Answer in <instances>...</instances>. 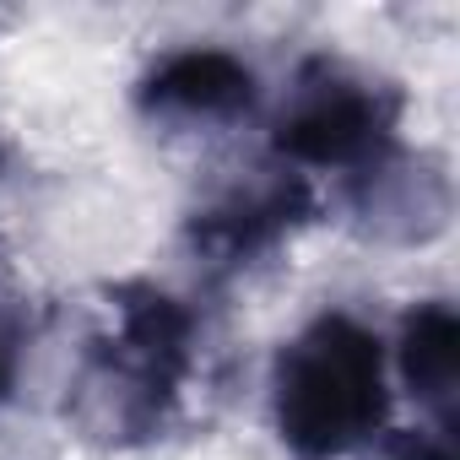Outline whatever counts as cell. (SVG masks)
Segmentation results:
<instances>
[{"label":"cell","mask_w":460,"mask_h":460,"mask_svg":"<svg viewBox=\"0 0 460 460\" xmlns=\"http://www.w3.org/2000/svg\"><path fill=\"white\" fill-rule=\"evenodd\" d=\"M406 93L385 76H363L347 60L309 55L271 125V152L293 168H341L347 179L401 146Z\"/></svg>","instance_id":"obj_3"},{"label":"cell","mask_w":460,"mask_h":460,"mask_svg":"<svg viewBox=\"0 0 460 460\" xmlns=\"http://www.w3.org/2000/svg\"><path fill=\"white\" fill-rule=\"evenodd\" d=\"M374 444L385 460H455V433L444 428H385Z\"/></svg>","instance_id":"obj_8"},{"label":"cell","mask_w":460,"mask_h":460,"mask_svg":"<svg viewBox=\"0 0 460 460\" xmlns=\"http://www.w3.org/2000/svg\"><path fill=\"white\" fill-rule=\"evenodd\" d=\"M314 211H320V200L304 173H293V168L261 173L250 184L222 190L211 206H200L184 222V244L211 277H239L255 261L277 255L298 227H309Z\"/></svg>","instance_id":"obj_4"},{"label":"cell","mask_w":460,"mask_h":460,"mask_svg":"<svg viewBox=\"0 0 460 460\" xmlns=\"http://www.w3.org/2000/svg\"><path fill=\"white\" fill-rule=\"evenodd\" d=\"M17 168V152H12V141H0V179H6Z\"/></svg>","instance_id":"obj_9"},{"label":"cell","mask_w":460,"mask_h":460,"mask_svg":"<svg viewBox=\"0 0 460 460\" xmlns=\"http://www.w3.org/2000/svg\"><path fill=\"white\" fill-rule=\"evenodd\" d=\"M395 363H401L406 390L433 411V428L455 433V411H460V314L444 298H428V304L406 309Z\"/></svg>","instance_id":"obj_7"},{"label":"cell","mask_w":460,"mask_h":460,"mask_svg":"<svg viewBox=\"0 0 460 460\" xmlns=\"http://www.w3.org/2000/svg\"><path fill=\"white\" fill-rule=\"evenodd\" d=\"M136 109L146 119L239 125L261 109V76L227 49H173L136 82Z\"/></svg>","instance_id":"obj_6"},{"label":"cell","mask_w":460,"mask_h":460,"mask_svg":"<svg viewBox=\"0 0 460 460\" xmlns=\"http://www.w3.org/2000/svg\"><path fill=\"white\" fill-rule=\"evenodd\" d=\"M347 200L363 234L385 244H428L455 217V179L438 152H385L347 179Z\"/></svg>","instance_id":"obj_5"},{"label":"cell","mask_w":460,"mask_h":460,"mask_svg":"<svg viewBox=\"0 0 460 460\" xmlns=\"http://www.w3.org/2000/svg\"><path fill=\"white\" fill-rule=\"evenodd\" d=\"M109 325L87 336L66 390V422L98 449L163 438L195 368V314L157 282H114Z\"/></svg>","instance_id":"obj_1"},{"label":"cell","mask_w":460,"mask_h":460,"mask_svg":"<svg viewBox=\"0 0 460 460\" xmlns=\"http://www.w3.org/2000/svg\"><path fill=\"white\" fill-rule=\"evenodd\" d=\"M271 411L293 460H347L390 422L385 341L331 309L314 314L271 363Z\"/></svg>","instance_id":"obj_2"}]
</instances>
